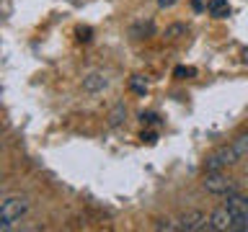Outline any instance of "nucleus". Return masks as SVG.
Returning <instances> with one entry per match:
<instances>
[{"label":"nucleus","mask_w":248,"mask_h":232,"mask_svg":"<svg viewBox=\"0 0 248 232\" xmlns=\"http://www.w3.org/2000/svg\"><path fill=\"white\" fill-rule=\"evenodd\" d=\"M29 212V199L16 193V196H8L0 206V230L13 227V222H18L23 214Z\"/></svg>","instance_id":"f257e3e1"},{"label":"nucleus","mask_w":248,"mask_h":232,"mask_svg":"<svg viewBox=\"0 0 248 232\" xmlns=\"http://www.w3.org/2000/svg\"><path fill=\"white\" fill-rule=\"evenodd\" d=\"M204 188L209 193H217V196H230V193H238V186L230 175H225L222 170H207L204 173Z\"/></svg>","instance_id":"f03ea898"},{"label":"nucleus","mask_w":248,"mask_h":232,"mask_svg":"<svg viewBox=\"0 0 248 232\" xmlns=\"http://www.w3.org/2000/svg\"><path fill=\"white\" fill-rule=\"evenodd\" d=\"M238 160L240 158H238L235 147H232V145H222V147H217V150L207 158L204 173H207V170H222V168H228V165H235Z\"/></svg>","instance_id":"7ed1b4c3"},{"label":"nucleus","mask_w":248,"mask_h":232,"mask_svg":"<svg viewBox=\"0 0 248 232\" xmlns=\"http://www.w3.org/2000/svg\"><path fill=\"white\" fill-rule=\"evenodd\" d=\"M209 230H215V232H232L235 230V214L228 209V204L217 206L215 212L209 214Z\"/></svg>","instance_id":"20e7f679"},{"label":"nucleus","mask_w":248,"mask_h":232,"mask_svg":"<svg viewBox=\"0 0 248 232\" xmlns=\"http://www.w3.org/2000/svg\"><path fill=\"white\" fill-rule=\"evenodd\" d=\"M178 230H189V232H197V230H209V217L204 212H184L181 219H178Z\"/></svg>","instance_id":"39448f33"},{"label":"nucleus","mask_w":248,"mask_h":232,"mask_svg":"<svg viewBox=\"0 0 248 232\" xmlns=\"http://www.w3.org/2000/svg\"><path fill=\"white\" fill-rule=\"evenodd\" d=\"M106 75L104 72H91V75H85L83 77V90L85 93H101V90H106Z\"/></svg>","instance_id":"423d86ee"},{"label":"nucleus","mask_w":248,"mask_h":232,"mask_svg":"<svg viewBox=\"0 0 248 232\" xmlns=\"http://www.w3.org/2000/svg\"><path fill=\"white\" fill-rule=\"evenodd\" d=\"M228 209H230L235 217H248V196L230 193V196H228Z\"/></svg>","instance_id":"0eeeda50"},{"label":"nucleus","mask_w":248,"mask_h":232,"mask_svg":"<svg viewBox=\"0 0 248 232\" xmlns=\"http://www.w3.org/2000/svg\"><path fill=\"white\" fill-rule=\"evenodd\" d=\"M207 11H209L212 18H225V15L230 13V3H228V0H209Z\"/></svg>","instance_id":"6e6552de"},{"label":"nucleus","mask_w":248,"mask_h":232,"mask_svg":"<svg viewBox=\"0 0 248 232\" xmlns=\"http://www.w3.org/2000/svg\"><path fill=\"white\" fill-rule=\"evenodd\" d=\"M232 147H235V152H238V158L240 160H243L246 158V155H248V131H243V134H240V137H235V139H232V142H230Z\"/></svg>","instance_id":"1a4fd4ad"},{"label":"nucleus","mask_w":248,"mask_h":232,"mask_svg":"<svg viewBox=\"0 0 248 232\" xmlns=\"http://www.w3.org/2000/svg\"><path fill=\"white\" fill-rule=\"evenodd\" d=\"M124 116H127V108H124V103H116L114 111L108 114V127H119Z\"/></svg>","instance_id":"9d476101"},{"label":"nucleus","mask_w":248,"mask_h":232,"mask_svg":"<svg viewBox=\"0 0 248 232\" xmlns=\"http://www.w3.org/2000/svg\"><path fill=\"white\" fill-rule=\"evenodd\" d=\"M129 88L135 93H140V96H145V93H147V80L142 75H132L129 77Z\"/></svg>","instance_id":"9b49d317"},{"label":"nucleus","mask_w":248,"mask_h":232,"mask_svg":"<svg viewBox=\"0 0 248 232\" xmlns=\"http://www.w3.org/2000/svg\"><path fill=\"white\" fill-rule=\"evenodd\" d=\"M178 34H186V26H181V23H176V26H170V29L166 31L168 39H178Z\"/></svg>","instance_id":"f8f14e48"},{"label":"nucleus","mask_w":248,"mask_h":232,"mask_svg":"<svg viewBox=\"0 0 248 232\" xmlns=\"http://www.w3.org/2000/svg\"><path fill=\"white\" fill-rule=\"evenodd\" d=\"M189 77V75H194V70L191 67H176V77Z\"/></svg>","instance_id":"ddd939ff"},{"label":"nucleus","mask_w":248,"mask_h":232,"mask_svg":"<svg viewBox=\"0 0 248 232\" xmlns=\"http://www.w3.org/2000/svg\"><path fill=\"white\" fill-rule=\"evenodd\" d=\"M176 3H178V0H158L160 8H170V5H176Z\"/></svg>","instance_id":"4468645a"},{"label":"nucleus","mask_w":248,"mask_h":232,"mask_svg":"<svg viewBox=\"0 0 248 232\" xmlns=\"http://www.w3.org/2000/svg\"><path fill=\"white\" fill-rule=\"evenodd\" d=\"M142 121L153 124V121H158V116H155V114H142Z\"/></svg>","instance_id":"2eb2a0df"},{"label":"nucleus","mask_w":248,"mask_h":232,"mask_svg":"<svg viewBox=\"0 0 248 232\" xmlns=\"http://www.w3.org/2000/svg\"><path fill=\"white\" fill-rule=\"evenodd\" d=\"M191 5H194V11H197V13H199V11H204V0H194Z\"/></svg>","instance_id":"dca6fc26"}]
</instances>
